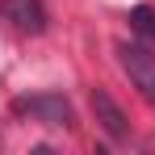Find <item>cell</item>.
Here are the masks:
<instances>
[{"label": "cell", "instance_id": "obj_1", "mask_svg": "<svg viewBox=\"0 0 155 155\" xmlns=\"http://www.w3.org/2000/svg\"><path fill=\"white\" fill-rule=\"evenodd\" d=\"M13 109H17V113H29V117H38L42 126H59V130H71V126H76L71 105H67V97H59V92L17 97V101H13Z\"/></svg>", "mask_w": 155, "mask_h": 155}, {"label": "cell", "instance_id": "obj_2", "mask_svg": "<svg viewBox=\"0 0 155 155\" xmlns=\"http://www.w3.org/2000/svg\"><path fill=\"white\" fill-rule=\"evenodd\" d=\"M117 63H122V71L130 76V84L155 105V54L143 42H122L117 46Z\"/></svg>", "mask_w": 155, "mask_h": 155}, {"label": "cell", "instance_id": "obj_3", "mask_svg": "<svg viewBox=\"0 0 155 155\" xmlns=\"http://www.w3.org/2000/svg\"><path fill=\"white\" fill-rule=\"evenodd\" d=\"M0 17L8 21L13 29H21V34H46V8H42V0H0Z\"/></svg>", "mask_w": 155, "mask_h": 155}, {"label": "cell", "instance_id": "obj_4", "mask_svg": "<svg viewBox=\"0 0 155 155\" xmlns=\"http://www.w3.org/2000/svg\"><path fill=\"white\" fill-rule=\"evenodd\" d=\"M88 105H92V117L101 122V130L113 138V143H122L130 134V122H126V113H122V105L113 101L105 88H92V92H88Z\"/></svg>", "mask_w": 155, "mask_h": 155}, {"label": "cell", "instance_id": "obj_5", "mask_svg": "<svg viewBox=\"0 0 155 155\" xmlns=\"http://www.w3.org/2000/svg\"><path fill=\"white\" fill-rule=\"evenodd\" d=\"M126 21H130V29H134L143 42H155V8L151 4H134Z\"/></svg>", "mask_w": 155, "mask_h": 155}]
</instances>
